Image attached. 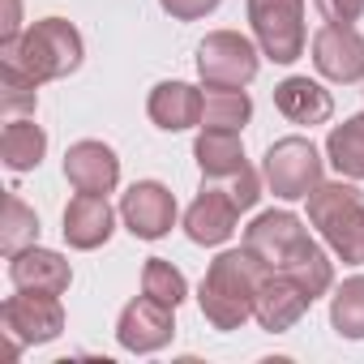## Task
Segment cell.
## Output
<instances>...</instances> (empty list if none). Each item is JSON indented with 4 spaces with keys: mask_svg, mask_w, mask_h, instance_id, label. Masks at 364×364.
<instances>
[{
    "mask_svg": "<svg viewBox=\"0 0 364 364\" xmlns=\"http://www.w3.org/2000/svg\"><path fill=\"white\" fill-rule=\"evenodd\" d=\"M266 279H270V262H262L249 245L240 253L215 257L202 279V313L219 330H236L257 309V291Z\"/></svg>",
    "mask_w": 364,
    "mask_h": 364,
    "instance_id": "cell-1",
    "label": "cell"
},
{
    "mask_svg": "<svg viewBox=\"0 0 364 364\" xmlns=\"http://www.w3.org/2000/svg\"><path fill=\"white\" fill-rule=\"evenodd\" d=\"M5 60L22 65L35 82L65 77L82 60V35L65 18H43L26 35H18V43H5Z\"/></svg>",
    "mask_w": 364,
    "mask_h": 364,
    "instance_id": "cell-2",
    "label": "cell"
},
{
    "mask_svg": "<svg viewBox=\"0 0 364 364\" xmlns=\"http://www.w3.org/2000/svg\"><path fill=\"white\" fill-rule=\"evenodd\" d=\"M309 219L321 228L326 245L343 262H351V266L364 262V198H360V189H351V185H317L309 193Z\"/></svg>",
    "mask_w": 364,
    "mask_h": 364,
    "instance_id": "cell-3",
    "label": "cell"
},
{
    "mask_svg": "<svg viewBox=\"0 0 364 364\" xmlns=\"http://www.w3.org/2000/svg\"><path fill=\"white\" fill-rule=\"evenodd\" d=\"M0 334H5V351H0V360H14L26 343H48L60 334L65 326V313H60V296H43V291H18L5 300V309H0Z\"/></svg>",
    "mask_w": 364,
    "mask_h": 364,
    "instance_id": "cell-4",
    "label": "cell"
},
{
    "mask_svg": "<svg viewBox=\"0 0 364 364\" xmlns=\"http://www.w3.org/2000/svg\"><path fill=\"white\" fill-rule=\"evenodd\" d=\"M249 22L270 60L291 65L304 52V0H249Z\"/></svg>",
    "mask_w": 364,
    "mask_h": 364,
    "instance_id": "cell-5",
    "label": "cell"
},
{
    "mask_svg": "<svg viewBox=\"0 0 364 364\" xmlns=\"http://www.w3.org/2000/svg\"><path fill=\"white\" fill-rule=\"evenodd\" d=\"M198 69H202L206 86H215V90H245L253 82V73H257V52H253V43L245 35L219 31V35H210L202 43Z\"/></svg>",
    "mask_w": 364,
    "mask_h": 364,
    "instance_id": "cell-6",
    "label": "cell"
},
{
    "mask_svg": "<svg viewBox=\"0 0 364 364\" xmlns=\"http://www.w3.org/2000/svg\"><path fill=\"white\" fill-rule=\"evenodd\" d=\"M266 180L279 198H291V202L309 198L321 185V159H317L313 141H304V137L274 141L270 154H266Z\"/></svg>",
    "mask_w": 364,
    "mask_h": 364,
    "instance_id": "cell-7",
    "label": "cell"
},
{
    "mask_svg": "<svg viewBox=\"0 0 364 364\" xmlns=\"http://www.w3.org/2000/svg\"><path fill=\"white\" fill-rule=\"evenodd\" d=\"M313 65L330 77V82H360L364 77V39L355 35V26H321L313 35Z\"/></svg>",
    "mask_w": 364,
    "mask_h": 364,
    "instance_id": "cell-8",
    "label": "cell"
},
{
    "mask_svg": "<svg viewBox=\"0 0 364 364\" xmlns=\"http://www.w3.org/2000/svg\"><path fill=\"white\" fill-rule=\"evenodd\" d=\"M236 219H240V202L236 193L223 185V180H210V185L202 189V198L189 206L185 215V228L198 245H219L236 232Z\"/></svg>",
    "mask_w": 364,
    "mask_h": 364,
    "instance_id": "cell-9",
    "label": "cell"
},
{
    "mask_svg": "<svg viewBox=\"0 0 364 364\" xmlns=\"http://www.w3.org/2000/svg\"><path fill=\"white\" fill-rule=\"evenodd\" d=\"M120 215H124V223H129L133 236L159 240V236L176 223V198H171L163 185H154V180H141V185H133V189L124 193Z\"/></svg>",
    "mask_w": 364,
    "mask_h": 364,
    "instance_id": "cell-10",
    "label": "cell"
},
{
    "mask_svg": "<svg viewBox=\"0 0 364 364\" xmlns=\"http://www.w3.org/2000/svg\"><path fill=\"white\" fill-rule=\"evenodd\" d=\"M171 304H163V300H154V296H141V300H133L124 313H120V343L129 347V351H154V347H163L167 338H171Z\"/></svg>",
    "mask_w": 364,
    "mask_h": 364,
    "instance_id": "cell-11",
    "label": "cell"
},
{
    "mask_svg": "<svg viewBox=\"0 0 364 364\" xmlns=\"http://www.w3.org/2000/svg\"><path fill=\"white\" fill-rule=\"evenodd\" d=\"M65 176L77 193H103L107 198L120 180V163L103 141H77L65 154Z\"/></svg>",
    "mask_w": 364,
    "mask_h": 364,
    "instance_id": "cell-12",
    "label": "cell"
},
{
    "mask_svg": "<svg viewBox=\"0 0 364 364\" xmlns=\"http://www.w3.org/2000/svg\"><path fill=\"white\" fill-rule=\"evenodd\" d=\"M9 279L18 291H43V296H60L69 287V262L60 253H48V249H22L14 253L9 262Z\"/></svg>",
    "mask_w": 364,
    "mask_h": 364,
    "instance_id": "cell-13",
    "label": "cell"
},
{
    "mask_svg": "<svg viewBox=\"0 0 364 364\" xmlns=\"http://www.w3.org/2000/svg\"><path fill=\"white\" fill-rule=\"evenodd\" d=\"M309 304H313V296H309L300 283H291L287 274L270 270V279H266L262 291H257V309H253V317H257L266 330H287Z\"/></svg>",
    "mask_w": 364,
    "mask_h": 364,
    "instance_id": "cell-14",
    "label": "cell"
},
{
    "mask_svg": "<svg viewBox=\"0 0 364 364\" xmlns=\"http://www.w3.org/2000/svg\"><path fill=\"white\" fill-rule=\"evenodd\" d=\"M112 236V206L103 193H77L65 210V240L73 249H99Z\"/></svg>",
    "mask_w": 364,
    "mask_h": 364,
    "instance_id": "cell-15",
    "label": "cell"
},
{
    "mask_svg": "<svg viewBox=\"0 0 364 364\" xmlns=\"http://www.w3.org/2000/svg\"><path fill=\"white\" fill-rule=\"evenodd\" d=\"M304 236H309V232L300 228L296 215H274V210H270V215H262V219L245 232V245H249L262 262H270V270H279L283 257H287Z\"/></svg>",
    "mask_w": 364,
    "mask_h": 364,
    "instance_id": "cell-16",
    "label": "cell"
},
{
    "mask_svg": "<svg viewBox=\"0 0 364 364\" xmlns=\"http://www.w3.org/2000/svg\"><path fill=\"white\" fill-rule=\"evenodd\" d=\"M202 107H206V95L185 86V82H163L154 95H150V120L159 129H189V124H202Z\"/></svg>",
    "mask_w": 364,
    "mask_h": 364,
    "instance_id": "cell-17",
    "label": "cell"
},
{
    "mask_svg": "<svg viewBox=\"0 0 364 364\" xmlns=\"http://www.w3.org/2000/svg\"><path fill=\"white\" fill-rule=\"evenodd\" d=\"M198 163H202L206 180L245 176L249 163H245V150H240V133H236V129H206V133L198 137Z\"/></svg>",
    "mask_w": 364,
    "mask_h": 364,
    "instance_id": "cell-18",
    "label": "cell"
},
{
    "mask_svg": "<svg viewBox=\"0 0 364 364\" xmlns=\"http://www.w3.org/2000/svg\"><path fill=\"white\" fill-rule=\"evenodd\" d=\"M274 103L296 124H321V120H330V95L317 82H309V77H287L274 90Z\"/></svg>",
    "mask_w": 364,
    "mask_h": 364,
    "instance_id": "cell-19",
    "label": "cell"
},
{
    "mask_svg": "<svg viewBox=\"0 0 364 364\" xmlns=\"http://www.w3.org/2000/svg\"><path fill=\"white\" fill-rule=\"evenodd\" d=\"M279 274H287L291 283H300V287H304L313 300H317V296L330 287V262H326V253H321V249H317L309 236H304V240H300V245H296L287 257H283Z\"/></svg>",
    "mask_w": 364,
    "mask_h": 364,
    "instance_id": "cell-20",
    "label": "cell"
},
{
    "mask_svg": "<svg viewBox=\"0 0 364 364\" xmlns=\"http://www.w3.org/2000/svg\"><path fill=\"white\" fill-rule=\"evenodd\" d=\"M43 150H48V137H43V129L31 124V120H9L5 133H0V154H5V163H9L14 171L35 167V163L43 159Z\"/></svg>",
    "mask_w": 364,
    "mask_h": 364,
    "instance_id": "cell-21",
    "label": "cell"
},
{
    "mask_svg": "<svg viewBox=\"0 0 364 364\" xmlns=\"http://www.w3.org/2000/svg\"><path fill=\"white\" fill-rule=\"evenodd\" d=\"M326 150H330V163H334L343 176L360 180V176H364V116H355V120H347L343 129H334L330 141H326Z\"/></svg>",
    "mask_w": 364,
    "mask_h": 364,
    "instance_id": "cell-22",
    "label": "cell"
},
{
    "mask_svg": "<svg viewBox=\"0 0 364 364\" xmlns=\"http://www.w3.org/2000/svg\"><path fill=\"white\" fill-rule=\"evenodd\" d=\"M249 112H253V103H249L245 90H215L210 86L206 107H202V124L206 129H236L240 133V124L249 120Z\"/></svg>",
    "mask_w": 364,
    "mask_h": 364,
    "instance_id": "cell-23",
    "label": "cell"
},
{
    "mask_svg": "<svg viewBox=\"0 0 364 364\" xmlns=\"http://www.w3.org/2000/svg\"><path fill=\"white\" fill-rule=\"evenodd\" d=\"M334 330L343 338H364V279H347L338 291H334Z\"/></svg>",
    "mask_w": 364,
    "mask_h": 364,
    "instance_id": "cell-24",
    "label": "cell"
},
{
    "mask_svg": "<svg viewBox=\"0 0 364 364\" xmlns=\"http://www.w3.org/2000/svg\"><path fill=\"white\" fill-rule=\"evenodd\" d=\"M35 232H39V219H35V210L22 202V198H5V232H0V245H5V253L14 257V253H22L26 249V240H35Z\"/></svg>",
    "mask_w": 364,
    "mask_h": 364,
    "instance_id": "cell-25",
    "label": "cell"
},
{
    "mask_svg": "<svg viewBox=\"0 0 364 364\" xmlns=\"http://www.w3.org/2000/svg\"><path fill=\"white\" fill-rule=\"evenodd\" d=\"M35 86H39V82H35L22 65L5 60V95H0V107H5L9 120L22 116V112H35Z\"/></svg>",
    "mask_w": 364,
    "mask_h": 364,
    "instance_id": "cell-26",
    "label": "cell"
},
{
    "mask_svg": "<svg viewBox=\"0 0 364 364\" xmlns=\"http://www.w3.org/2000/svg\"><path fill=\"white\" fill-rule=\"evenodd\" d=\"M146 296H154V300H163V304H180L185 300V274L180 270H171V262H163V257H154L150 266H146Z\"/></svg>",
    "mask_w": 364,
    "mask_h": 364,
    "instance_id": "cell-27",
    "label": "cell"
},
{
    "mask_svg": "<svg viewBox=\"0 0 364 364\" xmlns=\"http://www.w3.org/2000/svg\"><path fill=\"white\" fill-rule=\"evenodd\" d=\"M313 5L326 22H338V26H351L364 14V0H313Z\"/></svg>",
    "mask_w": 364,
    "mask_h": 364,
    "instance_id": "cell-28",
    "label": "cell"
},
{
    "mask_svg": "<svg viewBox=\"0 0 364 364\" xmlns=\"http://www.w3.org/2000/svg\"><path fill=\"white\" fill-rule=\"evenodd\" d=\"M219 5V0H163V9L180 22H193V18H206L210 9Z\"/></svg>",
    "mask_w": 364,
    "mask_h": 364,
    "instance_id": "cell-29",
    "label": "cell"
},
{
    "mask_svg": "<svg viewBox=\"0 0 364 364\" xmlns=\"http://www.w3.org/2000/svg\"><path fill=\"white\" fill-rule=\"evenodd\" d=\"M5 43H18V0H5Z\"/></svg>",
    "mask_w": 364,
    "mask_h": 364,
    "instance_id": "cell-30",
    "label": "cell"
}]
</instances>
